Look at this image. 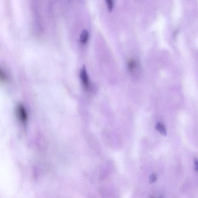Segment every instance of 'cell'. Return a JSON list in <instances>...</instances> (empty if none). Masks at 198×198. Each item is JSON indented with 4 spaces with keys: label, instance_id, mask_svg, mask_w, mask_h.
I'll return each instance as SVG.
<instances>
[{
    "label": "cell",
    "instance_id": "obj_3",
    "mask_svg": "<svg viewBox=\"0 0 198 198\" xmlns=\"http://www.w3.org/2000/svg\"><path fill=\"white\" fill-rule=\"evenodd\" d=\"M89 33L86 30H83L80 36V41L81 43L85 44L88 41Z\"/></svg>",
    "mask_w": 198,
    "mask_h": 198
},
{
    "label": "cell",
    "instance_id": "obj_8",
    "mask_svg": "<svg viewBox=\"0 0 198 198\" xmlns=\"http://www.w3.org/2000/svg\"><path fill=\"white\" fill-rule=\"evenodd\" d=\"M157 179L156 176L155 174H152L150 177V182L151 183H153L156 181Z\"/></svg>",
    "mask_w": 198,
    "mask_h": 198
},
{
    "label": "cell",
    "instance_id": "obj_4",
    "mask_svg": "<svg viewBox=\"0 0 198 198\" xmlns=\"http://www.w3.org/2000/svg\"><path fill=\"white\" fill-rule=\"evenodd\" d=\"M156 129L160 132L162 135L166 136V132L165 126L162 123H157L156 126Z\"/></svg>",
    "mask_w": 198,
    "mask_h": 198
},
{
    "label": "cell",
    "instance_id": "obj_2",
    "mask_svg": "<svg viewBox=\"0 0 198 198\" xmlns=\"http://www.w3.org/2000/svg\"><path fill=\"white\" fill-rule=\"evenodd\" d=\"M80 78L84 89L86 90H88L90 88V83L86 69L84 66L83 67L81 70Z\"/></svg>",
    "mask_w": 198,
    "mask_h": 198
},
{
    "label": "cell",
    "instance_id": "obj_7",
    "mask_svg": "<svg viewBox=\"0 0 198 198\" xmlns=\"http://www.w3.org/2000/svg\"><path fill=\"white\" fill-rule=\"evenodd\" d=\"M107 6H108V9L109 11H112L113 9V1L112 0H107L106 1Z\"/></svg>",
    "mask_w": 198,
    "mask_h": 198
},
{
    "label": "cell",
    "instance_id": "obj_1",
    "mask_svg": "<svg viewBox=\"0 0 198 198\" xmlns=\"http://www.w3.org/2000/svg\"><path fill=\"white\" fill-rule=\"evenodd\" d=\"M17 113L18 119L20 122L25 124L28 120V113L26 108L22 104H19L17 108Z\"/></svg>",
    "mask_w": 198,
    "mask_h": 198
},
{
    "label": "cell",
    "instance_id": "obj_6",
    "mask_svg": "<svg viewBox=\"0 0 198 198\" xmlns=\"http://www.w3.org/2000/svg\"><path fill=\"white\" fill-rule=\"evenodd\" d=\"M128 67L130 70H132L136 67V63L134 60H131L128 63Z\"/></svg>",
    "mask_w": 198,
    "mask_h": 198
},
{
    "label": "cell",
    "instance_id": "obj_5",
    "mask_svg": "<svg viewBox=\"0 0 198 198\" xmlns=\"http://www.w3.org/2000/svg\"><path fill=\"white\" fill-rule=\"evenodd\" d=\"M7 75L2 68L0 67V82H4L7 80Z\"/></svg>",
    "mask_w": 198,
    "mask_h": 198
},
{
    "label": "cell",
    "instance_id": "obj_9",
    "mask_svg": "<svg viewBox=\"0 0 198 198\" xmlns=\"http://www.w3.org/2000/svg\"><path fill=\"white\" fill-rule=\"evenodd\" d=\"M194 167H195V170L197 172L198 169V160L197 158H195L194 159Z\"/></svg>",
    "mask_w": 198,
    "mask_h": 198
}]
</instances>
